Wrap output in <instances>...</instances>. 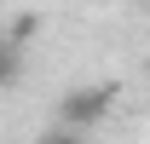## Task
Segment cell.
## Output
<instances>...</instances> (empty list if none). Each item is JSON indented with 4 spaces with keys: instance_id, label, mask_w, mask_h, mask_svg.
I'll list each match as a JSON object with an SVG mask.
<instances>
[{
    "instance_id": "obj_1",
    "label": "cell",
    "mask_w": 150,
    "mask_h": 144,
    "mask_svg": "<svg viewBox=\"0 0 150 144\" xmlns=\"http://www.w3.org/2000/svg\"><path fill=\"white\" fill-rule=\"evenodd\" d=\"M110 104H115V87H75V92H64V104H58V115H64V127L69 133H81V127H98L104 115H110Z\"/></svg>"
},
{
    "instance_id": "obj_2",
    "label": "cell",
    "mask_w": 150,
    "mask_h": 144,
    "mask_svg": "<svg viewBox=\"0 0 150 144\" xmlns=\"http://www.w3.org/2000/svg\"><path fill=\"white\" fill-rule=\"evenodd\" d=\"M18 75H23V46L18 40H0V92L18 87Z\"/></svg>"
},
{
    "instance_id": "obj_3",
    "label": "cell",
    "mask_w": 150,
    "mask_h": 144,
    "mask_svg": "<svg viewBox=\"0 0 150 144\" xmlns=\"http://www.w3.org/2000/svg\"><path fill=\"white\" fill-rule=\"evenodd\" d=\"M35 144H87V138H81V133H69V127H52V133H40Z\"/></svg>"
}]
</instances>
